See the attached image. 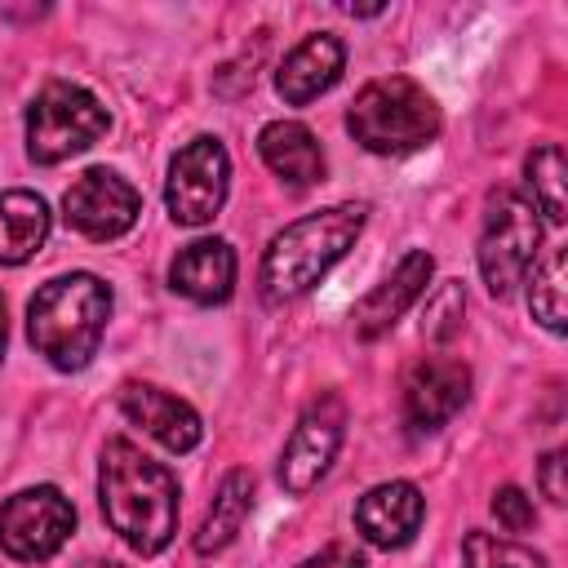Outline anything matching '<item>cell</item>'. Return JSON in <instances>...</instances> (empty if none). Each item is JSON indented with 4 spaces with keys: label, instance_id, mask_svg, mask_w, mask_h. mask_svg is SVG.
I'll use <instances>...</instances> for the list:
<instances>
[{
    "label": "cell",
    "instance_id": "7c38bea8",
    "mask_svg": "<svg viewBox=\"0 0 568 568\" xmlns=\"http://www.w3.org/2000/svg\"><path fill=\"white\" fill-rule=\"evenodd\" d=\"M120 413L133 426H142V435L164 444L169 453H191L200 444V435H204L200 413L186 399H178L173 390L151 386V382H124L120 386Z\"/></svg>",
    "mask_w": 568,
    "mask_h": 568
},
{
    "label": "cell",
    "instance_id": "6da1fadb",
    "mask_svg": "<svg viewBox=\"0 0 568 568\" xmlns=\"http://www.w3.org/2000/svg\"><path fill=\"white\" fill-rule=\"evenodd\" d=\"M98 501L111 532H120L138 555H160L178 532V475L133 439H106Z\"/></svg>",
    "mask_w": 568,
    "mask_h": 568
},
{
    "label": "cell",
    "instance_id": "5b68a950",
    "mask_svg": "<svg viewBox=\"0 0 568 568\" xmlns=\"http://www.w3.org/2000/svg\"><path fill=\"white\" fill-rule=\"evenodd\" d=\"M106 124L111 115L89 89L71 80H49L27 106V155L36 164H62L89 151L106 133Z\"/></svg>",
    "mask_w": 568,
    "mask_h": 568
},
{
    "label": "cell",
    "instance_id": "ffe728a7",
    "mask_svg": "<svg viewBox=\"0 0 568 568\" xmlns=\"http://www.w3.org/2000/svg\"><path fill=\"white\" fill-rule=\"evenodd\" d=\"M528 306L541 320V328L564 333V324H568V266H564V248H550L541 262H532Z\"/></svg>",
    "mask_w": 568,
    "mask_h": 568
},
{
    "label": "cell",
    "instance_id": "8fae6325",
    "mask_svg": "<svg viewBox=\"0 0 568 568\" xmlns=\"http://www.w3.org/2000/svg\"><path fill=\"white\" fill-rule=\"evenodd\" d=\"M470 395V368L453 355H426L404 377V417L413 430L448 426Z\"/></svg>",
    "mask_w": 568,
    "mask_h": 568
},
{
    "label": "cell",
    "instance_id": "d6986e66",
    "mask_svg": "<svg viewBox=\"0 0 568 568\" xmlns=\"http://www.w3.org/2000/svg\"><path fill=\"white\" fill-rule=\"evenodd\" d=\"M248 510H253V475H248V470H231V475L222 479V488H217V497H213V506H209L200 532H195V550H200V555L226 550V546L240 537Z\"/></svg>",
    "mask_w": 568,
    "mask_h": 568
},
{
    "label": "cell",
    "instance_id": "2e32d148",
    "mask_svg": "<svg viewBox=\"0 0 568 568\" xmlns=\"http://www.w3.org/2000/svg\"><path fill=\"white\" fill-rule=\"evenodd\" d=\"M169 284L200 302V306H217L231 297L235 288V253L226 240H191L186 248H178V257L169 262Z\"/></svg>",
    "mask_w": 568,
    "mask_h": 568
},
{
    "label": "cell",
    "instance_id": "3957f363",
    "mask_svg": "<svg viewBox=\"0 0 568 568\" xmlns=\"http://www.w3.org/2000/svg\"><path fill=\"white\" fill-rule=\"evenodd\" d=\"M106 320H111V288L89 271L58 275L40 284L36 297L27 302V337L62 373H80L98 355Z\"/></svg>",
    "mask_w": 568,
    "mask_h": 568
},
{
    "label": "cell",
    "instance_id": "d4e9b609",
    "mask_svg": "<svg viewBox=\"0 0 568 568\" xmlns=\"http://www.w3.org/2000/svg\"><path fill=\"white\" fill-rule=\"evenodd\" d=\"M297 568H364V555L355 546H346V541H333V546L306 555Z\"/></svg>",
    "mask_w": 568,
    "mask_h": 568
},
{
    "label": "cell",
    "instance_id": "7a4b0ae2",
    "mask_svg": "<svg viewBox=\"0 0 568 568\" xmlns=\"http://www.w3.org/2000/svg\"><path fill=\"white\" fill-rule=\"evenodd\" d=\"M364 217H368L364 204H333V209L306 213V217L288 222L284 231H275L262 253V271H257L262 297L271 306H284V302H297L302 293H311L359 240Z\"/></svg>",
    "mask_w": 568,
    "mask_h": 568
},
{
    "label": "cell",
    "instance_id": "44dd1931",
    "mask_svg": "<svg viewBox=\"0 0 568 568\" xmlns=\"http://www.w3.org/2000/svg\"><path fill=\"white\" fill-rule=\"evenodd\" d=\"M524 178H528V200L537 204V213H546V222H564L568 217V200H564V151L555 142H541L528 160H524Z\"/></svg>",
    "mask_w": 568,
    "mask_h": 568
},
{
    "label": "cell",
    "instance_id": "ac0fdd59",
    "mask_svg": "<svg viewBox=\"0 0 568 568\" xmlns=\"http://www.w3.org/2000/svg\"><path fill=\"white\" fill-rule=\"evenodd\" d=\"M49 235V204L36 191H0V266H22Z\"/></svg>",
    "mask_w": 568,
    "mask_h": 568
},
{
    "label": "cell",
    "instance_id": "4fadbf2b",
    "mask_svg": "<svg viewBox=\"0 0 568 568\" xmlns=\"http://www.w3.org/2000/svg\"><path fill=\"white\" fill-rule=\"evenodd\" d=\"M422 515H426V497L408 479H386L355 501V528L364 532V541L382 550L408 546L422 528Z\"/></svg>",
    "mask_w": 568,
    "mask_h": 568
},
{
    "label": "cell",
    "instance_id": "484cf974",
    "mask_svg": "<svg viewBox=\"0 0 568 568\" xmlns=\"http://www.w3.org/2000/svg\"><path fill=\"white\" fill-rule=\"evenodd\" d=\"M537 479H541V493L555 501V506H564V448H550L546 457H541V466H537Z\"/></svg>",
    "mask_w": 568,
    "mask_h": 568
},
{
    "label": "cell",
    "instance_id": "277c9868",
    "mask_svg": "<svg viewBox=\"0 0 568 568\" xmlns=\"http://www.w3.org/2000/svg\"><path fill=\"white\" fill-rule=\"evenodd\" d=\"M439 102L408 75H382L368 80L351 111H346V129L351 138L373 151V155H408L422 151L439 138Z\"/></svg>",
    "mask_w": 568,
    "mask_h": 568
},
{
    "label": "cell",
    "instance_id": "83f0119b",
    "mask_svg": "<svg viewBox=\"0 0 568 568\" xmlns=\"http://www.w3.org/2000/svg\"><path fill=\"white\" fill-rule=\"evenodd\" d=\"M84 568H124V564H111V559H89Z\"/></svg>",
    "mask_w": 568,
    "mask_h": 568
},
{
    "label": "cell",
    "instance_id": "603a6c76",
    "mask_svg": "<svg viewBox=\"0 0 568 568\" xmlns=\"http://www.w3.org/2000/svg\"><path fill=\"white\" fill-rule=\"evenodd\" d=\"M462 315H466V293H462V284H457V280H444V284L426 297L422 333H426L430 342H448V337H457Z\"/></svg>",
    "mask_w": 568,
    "mask_h": 568
},
{
    "label": "cell",
    "instance_id": "9c48e42d",
    "mask_svg": "<svg viewBox=\"0 0 568 568\" xmlns=\"http://www.w3.org/2000/svg\"><path fill=\"white\" fill-rule=\"evenodd\" d=\"M342 435H346V404L337 395H320L297 417V426H293V435H288V444L280 453L284 493H293V497L311 493L328 475V466H333V457L342 448Z\"/></svg>",
    "mask_w": 568,
    "mask_h": 568
},
{
    "label": "cell",
    "instance_id": "30bf717a",
    "mask_svg": "<svg viewBox=\"0 0 568 568\" xmlns=\"http://www.w3.org/2000/svg\"><path fill=\"white\" fill-rule=\"evenodd\" d=\"M142 213V195L111 169H84L67 195H62V217L89 240H120Z\"/></svg>",
    "mask_w": 568,
    "mask_h": 568
},
{
    "label": "cell",
    "instance_id": "4316f807",
    "mask_svg": "<svg viewBox=\"0 0 568 568\" xmlns=\"http://www.w3.org/2000/svg\"><path fill=\"white\" fill-rule=\"evenodd\" d=\"M4 342H9V320H4V297H0V359H4Z\"/></svg>",
    "mask_w": 568,
    "mask_h": 568
},
{
    "label": "cell",
    "instance_id": "7402d4cb",
    "mask_svg": "<svg viewBox=\"0 0 568 568\" xmlns=\"http://www.w3.org/2000/svg\"><path fill=\"white\" fill-rule=\"evenodd\" d=\"M462 555H466V568H550L537 550L493 537V532H466Z\"/></svg>",
    "mask_w": 568,
    "mask_h": 568
},
{
    "label": "cell",
    "instance_id": "9a60e30c",
    "mask_svg": "<svg viewBox=\"0 0 568 568\" xmlns=\"http://www.w3.org/2000/svg\"><path fill=\"white\" fill-rule=\"evenodd\" d=\"M430 271H435V262H430V253H422V248H413V253H404L399 257V266L355 306V333L364 337V342H373V337H382L386 328H395L399 324V315L426 293V284H430Z\"/></svg>",
    "mask_w": 568,
    "mask_h": 568
},
{
    "label": "cell",
    "instance_id": "8992f818",
    "mask_svg": "<svg viewBox=\"0 0 568 568\" xmlns=\"http://www.w3.org/2000/svg\"><path fill=\"white\" fill-rule=\"evenodd\" d=\"M541 248V217L537 204L519 191H497L484 209V231H479V275L493 297H510Z\"/></svg>",
    "mask_w": 568,
    "mask_h": 568
},
{
    "label": "cell",
    "instance_id": "ba28073f",
    "mask_svg": "<svg viewBox=\"0 0 568 568\" xmlns=\"http://www.w3.org/2000/svg\"><path fill=\"white\" fill-rule=\"evenodd\" d=\"M226 186H231V155L217 138H191L173 164H169V182H164V204L169 217L178 226H204L217 217V209L226 204Z\"/></svg>",
    "mask_w": 568,
    "mask_h": 568
},
{
    "label": "cell",
    "instance_id": "e0dca14e",
    "mask_svg": "<svg viewBox=\"0 0 568 568\" xmlns=\"http://www.w3.org/2000/svg\"><path fill=\"white\" fill-rule=\"evenodd\" d=\"M257 155L288 186H311V182L324 178V151H320L315 133L306 124H297V120H271V124H262Z\"/></svg>",
    "mask_w": 568,
    "mask_h": 568
},
{
    "label": "cell",
    "instance_id": "52a82bcc",
    "mask_svg": "<svg viewBox=\"0 0 568 568\" xmlns=\"http://www.w3.org/2000/svg\"><path fill=\"white\" fill-rule=\"evenodd\" d=\"M75 528V506L53 484H36L13 493L0 506V550L22 564L53 559Z\"/></svg>",
    "mask_w": 568,
    "mask_h": 568
},
{
    "label": "cell",
    "instance_id": "cb8c5ba5",
    "mask_svg": "<svg viewBox=\"0 0 568 568\" xmlns=\"http://www.w3.org/2000/svg\"><path fill=\"white\" fill-rule=\"evenodd\" d=\"M493 515H497V524H501L506 532H528V528L537 524L532 497H524L515 484H506V488L493 493Z\"/></svg>",
    "mask_w": 568,
    "mask_h": 568
},
{
    "label": "cell",
    "instance_id": "5bb4252c",
    "mask_svg": "<svg viewBox=\"0 0 568 568\" xmlns=\"http://www.w3.org/2000/svg\"><path fill=\"white\" fill-rule=\"evenodd\" d=\"M342 67H346L342 40L328 36V31H315V36H306L302 44H293L284 53V62L275 71V93L288 106H306V102H315L320 93H328L337 84Z\"/></svg>",
    "mask_w": 568,
    "mask_h": 568
}]
</instances>
